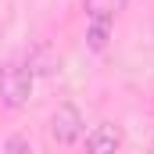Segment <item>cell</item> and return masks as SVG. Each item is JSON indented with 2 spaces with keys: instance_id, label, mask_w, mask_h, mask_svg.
I'll return each mask as SVG.
<instances>
[{
  "instance_id": "1",
  "label": "cell",
  "mask_w": 154,
  "mask_h": 154,
  "mask_svg": "<svg viewBox=\"0 0 154 154\" xmlns=\"http://www.w3.org/2000/svg\"><path fill=\"white\" fill-rule=\"evenodd\" d=\"M32 97V68L25 61H7L0 68V104L7 111L25 108Z\"/></svg>"
},
{
  "instance_id": "2",
  "label": "cell",
  "mask_w": 154,
  "mask_h": 154,
  "mask_svg": "<svg viewBox=\"0 0 154 154\" xmlns=\"http://www.w3.org/2000/svg\"><path fill=\"white\" fill-rule=\"evenodd\" d=\"M82 133H86V122H82V115H79L75 104H61V108L50 115V136H54L61 147L82 140Z\"/></svg>"
},
{
  "instance_id": "3",
  "label": "cell",
  "mask_w": 154,
  "mask_h": 154,
  "mask_svg": "<svg viewBox=\"0 0 154 154\" xmlns=\"http://www.w3.org/2000/svg\"><path fill=\"white\" fill-rule=\"evenodd\" d=\"M118 147H122V129L115 122H100L86 136V154H118Z\"/></svg>"
},
{
  "instance_id": "4",
  "label": "cell",
  "mask_w": 154,
  "mask_h": 154,
  "mask_svg": "<svg viewBox=\"0 0 154 154\" xmlns=\"http://www.w3.org/2000/svg\"><path fill=\"white\" fill-rule=\"evenodd\" d=\"M129 0H86V22H115Z\"/></svg>"
},
{
  "instance_id": "5",
  "label": "cell",
  "mask_w": 154,
  "mask_h": 154,
  "mask_svg": "<svg viewBox=\"0 0 154 154\" xmlns=\"http://www.w3.org/2000/svg\"><path fill=\"white\" fill-rule=\"evenodd\" d=\"M111 25L115 22H86V43H90V50H104L108 47V39H111Z\"/></svg>"
},
{
  "instance_id": "6",
  "label": "cell",
  "mask_w": 154,
  "mask_h": 154,
  "mask_svg": "<svg viewBox=\"0 0 154 154\" xmlns=\"http://www.w3.org/2000/svg\"><path fill=\"white\" fill-rule=\"evenodd\" d=\"M4 154H32V151H29V140H25L22 133H14V136H7V143H4Z\"/></svg>"
}]
</instances>
